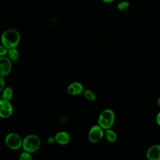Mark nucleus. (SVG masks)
<instances>
[{"label": "nucleus", "instance_id": "nucleus-1", "mask_svg": "<svg viewBox=\"0 0 160 160\" xmlns=\"http://www.w3.org/2000/svg\"><path fill=\"white\" fill-rule=\"evenodd\" d=\"M20 39L19 32L14 29H9L4 31L1 37V44L8 49L16 48L20 42Z\"/></svg>", "mask_w": 160, "mask_h": 160}, {"label": "nucleus", "instance_id": "nucleus-2", "mask_svg": "<svg viewBox=\"0 0 160 160\" xmlns=\"http://www.w3.org/2000/svg\"><path fill=\"white\" fill-rule=\"evenodd\" d=\"M115 121V113L111 109H104L99 114L98 119V124L103 129L111 128Z\"/></svg>", "mask_w": 160, "mask_h": 160}, {"label": "nucleus", "instance_id": "nucleus-3", "mask_svg": "<svg viewBox=\"0 0 160 160\" xmlns=\"http://www.w3.org/2000/svg\"><path fill=\"white\" fill-rule=\"evenodd\" d=\"M41 139L35 134H28L22 139V149L30 153L37 151L41 146Z\"/></svg>", "mask_w": 160, "mask_h": 160}, {"label": "nucleus", "instance_id": "nucleus-4", "mask_svg": "<svg viewBox=\"0 0 160 160\" xmlns=\"http://www.w3.org/2000/svg\"><path fill=\"white\" fill-rule=\"evenodd\" d=\"M22 138L17 133L10 132L8 134L4 139L6 145L10 149L16 150L22 147Z\"/></svg>", "mask_w": 160, "mask_h": 160}, {"label": "nucleus", "instance_id": "nucleus-5", "mask_svg": "<svg viewBox=\"0 0 160 160\" xmlns=\"http://www.w3.org/2000/svg\"><path fill=\"white\" fill-rule=\"evenodd\" d=\"M104 129L99 125H94L91 128L88 133V139L91 142H97L99 141L104 136Z\"/></svg>", "mask_w": 160, "mask_h": 160}, {"label": "nucleus", "instance_id": "nucleus-6", "mask_svg": "<svg viewBox=\"0 0 160 160\" xmlns=\"http://www.w3.org/2000/svg\"><path fill=\"white\" fill-rule=\"evenodd\" d=\"M13 112V106L10 101L0 99V117L2 118H8L10 117Z\"/></svg>", "mask_w": 160, "mask_h": 160}, {"label": "nucleus", "instance_id": "nucleus-7", "mask_svg": "<svg viewBox=\"0 0 160 160\" xmlns=\"http://www.w3.org/2000/svg\"><path fill=\"white\" fill-rule=\"evenodd\" d=\"M12 69V61L6 56H0V76H8Z\"/></svg>", "mask_w": 160, "mask_h": 160}, {"label": "nucleus", "instance_id": "nucleus-8", "mask_svg": "<svg viewBox=\"0 0 160 160\" xmlns=\"http://www.w3.org/2000/svg\"><path fill=\"white\" fill-rule=\"evenodd\" d=\"M146 157L150 160H160V144H154L149 148Z\"/></svg>", "mask_w": 160, "mask_h": 160}, {"label": "nucleus", "instance_id": "nucleus-9", "mask_svg": "<svg viewBox=\"0 0 160 160\" xmlns=\"http://www.w3.org/2000/svg\"><path fill=\"white\" fill-rule=\"evenodd\" d=\"M83 85L79 82H74L70 84L67 88V91L68 94L72 96L79 95L82 93L84 91Z\"/></svg>", "mask_w": 160, "mask_h": 160}, {"label": "nucleus", "instance_id": "nucleus-10", "mask_svg": "<svg viewBox=\"0 0 160 160\" xmlns=\"http://www.w3.org/2000/svg\"><path fill=\"white\" fill-rule=\"evenodd\" d=\"M54 137L56 142L61 145L68 144L71 139L70 135L66 131H59L55 134Z\"/></svg>", "mask_w": 160, "mask_h": 160}, {"label": "nucleus", "instance_id": "nucleus-11", "mask_svg": "<svg viewBox=\"0 0 160 160\" xmlns=\"http://www.w3.org/2000/svg\"><path fill=\"white\" fill-rule=\"evenodd\" d=\"M104 136L108 140V141L110 142H114L116 141L118 139V136L116 132L111 129V128L106 129L104 131Z\"/></svg>", "mask_w": 160, "mask_h": 160}, {"label": "nucleus", "instance_id": "nucleus-12", "mask_svg": "<svg viewBox=\"0 0 160 160\" xmlns=\"http://www.w3.org/2000/svg\"><path fill=\"white\" fill-rule=\"evenodd\" d=\"M19 56V52L16 48H13L8 49V57L10 60L12 61H16L18 59Z\"/></svg>", "mask_w": 160, "mask_h": 160}, {"label": "nucleus", "instance_id": "nucleus-13", "mask_svg": "<svg viewBox=\"0 0 160 160\" xmlns=\"http://www.w3.org/2000/svg\"><path fill=\"white\" fill-rule=\"evenodd\" d=\"M12 96H13V90L12 88L6 87L2 91L1 98L5 100L10 101L12 99Z\"/></svg>", "mask_w": 160, "mask_h": 160}, {"label": "nucleus", "instance_id": "nucleus-14", "mask_svg": "<svg viewBox=\"0 0 160 160\" xmlns=\"http://www.w3.org/2000/svg\"><path fill=\"white\" fill-rule=\"evenodd\" d=\"M84 96L88 99L89 101H94L96 100V94L91 90L89 89H84L82 92Z\"/></svg>", "mask_w": 160, "mask_h": 160}, {"label": "nucleus", "instance_id": "nucleus-15", "mask_svg": "<svg viewBox=\"0 0 160 160\" xmlns=\"http://www.w3.org/2000/svg\"><path fill=\"white\" fill-rule=\"evenodd\" d=\"M130 6V3L128 1H122L118 3L117 8L119 11H124L127 9Z\"/></svg>", "mask_w": 160, "mask_h": 160}, {"label": "nucleus", "instance_id": "nucleus-16", "mask_svg": "<svg viewBox=\"0 0 160 160\" xmlns=\"http://www.w3.org/2000/svg\"><path fill=\"white\" fill-rule=\"evenodd\" d=\"M32 158L31 153L26 151H24L22 152H21L19 156L20 160H31Z\"/></svg>", "mask_w": 160, "mask_h": 160}, {"label": "nucleus", "instance_id": "nucleus-17", "mask_svg": "<svg viewBox=\"0 0 160 160\" xmlns=\"http://www.w3.org/2000/svg\"><path fill=\"white\" fill-rule=\"evenodd\" d=\"M8 49L6 48L4 45L2 44H0V56H6L8 54Z\"/></svg>", "mask_w": 160, "mask_h": 160}, {"label": "nucleus", "instance_id": "nucleus-18", "mask_svg": "<svg viewBox=\"0 0 160 160\" xmlns=\"http://www.w3.org/2000/svg\"><path fill=\"white\" fill-rule=\"evenodd\" d=\"M4 86H5L4 77L0 76V92L3 91V89H4Z\"/></svg>", "mask_w": 160, "mask_h": 160}, {"label": "nucleus", "instance_id": "nucleus-19", "mask_svg": "<svg viewBox=\"0 0 160 160\" xmlns=\"http://www.w3.org/2000/svg\"><path fill=\"white\" fill-rule=\"evenodd\" d=\"M47 142L49 144H52L54 142H56V139H55V137L54 136H49L48 138L47 139Z\"/></svg>", "mask_w": 160, "mask_h": 160}, {"label": "nucleus", "instance_id": "nucleus-20", "mask_svg": "<svg viewBox=\"0 0 160 160\" xmlns=\"http://www.w3.org/2000/svg\"><path fill=\"white\" fill-rule=\"evenodd\" d=\"M156 121L157 124L160 126V111L157 114L156 118Z\"/></svg>", "mask_w": 160, "mask_h": 160}, {"label": "nucleus", "instance_id": "nucleus-21", "mask_svg": "<svg viewBox=\"0 0 160 160\" xmlns=\"http://www.w3.org/2000/svg\"><path fill=\"white\" fill-rule=\"evenodd\" d=\"M101 1L106 3H111V2H114L115 0H101Z\"/></svg>", "mask_w": 160, "mask_h": 160}, {"label": "nucleus", "instance_id": "nucleus-22", "mask_svg": "<svg viewBox=\"0 0 160 160\" xmlns=\"http://www.w3.org/2000/svg\"><path fill=\"white\" fill-rule=\"evenodd\" d=\"M157 104H158V106L160 108V97L158 99V100H157Z\"/></svg>", "mask_w": 160, "mask_h": 160}, {"label": "nucleus", "instance_id": "nucleus-23", "mask_svg": "<svg viewBox=\"0 0 160 160\" xmlns=\"http://www.w3.org/2000/svg\"><path fill=\"white\" fill-rule=\"evenodd\" d=\"M1 96H0V99H1Z\"/></svg>", "mask_w": 160, "mask_h": 160}]
</instances>
